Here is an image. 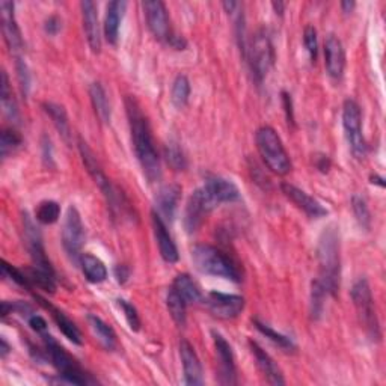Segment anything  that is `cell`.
<instances>
[{
  "mask_svg": "<svg viewBox=\"0 0 386 386\" xmlns=\"http://www.w3.org/2000/svg\"><path fill=\"white\" fill-rule=\"evenodd\" d=\"M125 109L128 116V124H130L132 141L136 151V157L141 163L145 177L150 179V183L157 182L161 175L160 159L156 147H154L151 128L148 124L147 116L143 115L139 103L134 97L128 96L125 98Z\"/></svg>",
  "mask_w": 386,
  "mask_h": 386,
  "instance_id": "obj_1",
  "label": "cell"
},
{
  "mask_svg": "<svg viewBox=\"0 0 386 386\" xmlns=\"http://www.w3.org/2000/svg\"><path fill=\"white\" fill-rule=\"evenodd\" d=\"M317 256L320 264V278L322 286L328 291V295L335 296L340 288V274H341V260H340V234L337 228L331 225L324 228L319 238L317 246Z\"/></svg>",
  "mask_w": 386,
  "mask_h": 386,
  "instance_id": "obj_2",
  "label": "cell"
},
{
  "mask_svg": "<svg viewBox=\"0 0 386 386\" xmlns=\"http://www.w3.org/2000/svg\"><path fill=\"white\" fill-rule=\"evenodd\" d=\"M192 261L201 273L225 278L233 282L242 281V272L234 260L214 246L196 245L192 249Z\"/></svg>",
  "mask_w": 386,
  "mask_h": 386,
  "instance_id": "obj_3",
  "label": "cell"
},
{
  "mask_svg": "<svg viewBox=\"0 0 386 386\" xmlns=\"http://www.w3.org/2000/svg\"><path fill=\"white\" fill-rule=\"evenodd\" d=\"M255 141L264 165L274 174L287 175L293 165L277 130L269 125H263L256 130Z\"/></svg>",
  "mask_w": 386,
  "mask_h": 386,
  "instance_id": "obj_4",
  "label": "cell"
},
{
  "mask_svg": "<svg viewBox=\"0 0 386 386\" xmlns=\"http://www.w3.org/2000/svg\"><path fill=\"white\" fill-rule=\"evenodd\" d=\"M41 337L44 340L46 353L50 362L53 364L64 382L73 385H88L92 382L89 374L85 373L79 362L62 346H59L53 337L49 335V333H42Z\"/></svg>",
  "mask_w": 386,
  "mask_h": 386,
  "instance_id": "obj_5",
  "label": "cell"
},
{
  "mask_svg": "<svg viewBox=\"0 0 386 386\" xmlns=\"http://www.w3.org/2000/svg\"><path fill=\"white\" fill-rule=\"evenodd\" d=\"M351 299L356 308L359 322L364 326L368 335L374 340L380 338L379 319L376 314V305L371 295V288L365 278H359L351 287Z\"/></svg>",
  "mask_w": 386,
  "mask_h": 386,
  "instance_id": "obj_6",
  "label": "cell"
},
{
  "mask_svg": "<svg viewBox=\"0 0 386 386\" xmlns=\"http://www.w3.org/2000/svg\"><path fill=\"white\" fill-rule=\"evenodd\" d=\"M246 61L251 65V71L256 83H263L274 62V51L269 33L260 29L255 33L251 44L247 46Z\"/></svg>",
  "mask_w": 386,
  "mask_h": 386,
  "instance_id": "obj_7",
  "label": "cell"
},
{
  "mask_svg": "<svg viewBox=\"0 0 386 386\" xmlns=\"http://www.w3.org/2000/svg\"><path fill=\"white\" fill-rule=\"evenodd\" d=\"M342 127H344L351 154L358 160H362L367 154V143L362 133L361 107L353 98H347L342 105Z\"/></svg>",
  "mask_w": 386,
  "mask_h": 386,
  "instance_id": "obj_8",
  "label": "cell"
},
{
  "mask_svg": "<svg viewBox=\"0 0 386 386\" xmlns=\"http://www.w3.org/2000/svg\"><path fill=\"white\" fill-rule=\"evenodd\" d=\"M85 245V227L80 213L74 205H70L65 213L62 225V246L74 264H79L82 258V249Z\"/></svg>",
  "mask_w": 386,
  "mask_h": 386,
  "instance_id": "obj_9",
  "label": "cell"
},
{
  "mask_svg": "<svg viewBox=\"0 0 386 386\" xmlns=\"http://www.w3.org/2000/svg\"><path fill=\"white\" fill-rule=\"evenodd\" d=\"M79 150H80V156L83 159L85 166H87L88 173L94 178V182H96L97 186L100 187V191L103 192V195H105V198L109 204L110 210H112V213L121 210V205H119V202L123 204V201L119 200V195L115 191V187L110 184L109 178L106 177L105 173H103V169H101L100 163L96 157V154L92 152V150L88 147L87 142H83V139H79Z\"/></svg>",
  "mask_w": 386,
  "mask_h": 386,
  "instance_id": "obj_10",
  "label": "cell"
},
{
  "mask_svg": "<svg viewBox=\"0 0 386 386\" xmlns=\"http://www.w3.org/2000/svg\"><path fill=\"white\" fill-rule=\"evenodd\" d=\"M0 21H2V32L8 49H10L15 59L23 58L24 44L20 28L15 20L12 2H8V0H2V2H0Z\"/></svg>",
  "mask_w": 386,
  "mask_h": 386,
  "instance_id": "obj_11",
  "label": "cell"
},
{
  "mask_svg": "<svg viewBox=\"0 0 386 386\" xmlns=\"http://www.w3.org/2000/svg\"><path fill=\"white\" fill-rule=\"evenodd\" d=\"M204 300L205 305L209 306L210 313L224 320L236 319L245 310V297L237 295H225L219 293V291H211Z\"/></svg>",
  "mask_w": 386,
  "mask_h": 386,
  "instance_id": "obj_12",
  "label": "cell"
},
{
  "mask_svg": "<svg viewBox=\"0 0 386 386\" xmlns=\"http://www.w3.org/2000/svg\"><path fill=\"white\" fill-rule=\"evenodd\" d=\"M201 188L213 209H216L218 205L224 202H236L240 200L238 187L233 182L222 177H209Z\"/></svg>",
  "mask_w": 386,
  "mask_h": 386,
  "instance_id": "obj_13",
  "label": "cell"
},
{
  "mask_svg": "<svg viewBox=\"0 0 386 386\" xmlns=\"http://www.w3.org/2000/svg\"><path fill=\"white\" fill-rule=\"evenodd\" d=\"M142 6L152 35L157 40L168 41L173 35V32H170L169 15L165 3L160 2V0H145Z\"/></svg>",
  "mask_w": 386,
  "mask_h": 386,
  "instance_id": "obj_14",
  "label": "cell"
},
{
  "mask_svg": "<svg viewBox=\"0 0 386 386\" xmlns=\"http://www.w3.org/2000/svg\"><path fill=\"white\" fill-rule=\"evenodd\" d=\"M213 342L216 349V355L219 359V382L222 385H236L237 383V370H236V359L233 349L229 342L220 335L219 332H213Z\"/></svg>",
  "mask_w": 386,
  "mask_h": 386,
  "instance_id": "obj_15",
  "label": "cell"
},
{
  "mask_svg": "<svg viewBox=\"0 0 386 386\" xmlns=\"http://www.w3.org/2000/svg\"><path fill=\"white\" fill-rule=\"evenodd\" d=\"M213 210L211 204L209 202L207 196L202 192V188H196L187 201L186 211H184V228L188 234L195 233L202 224L205 214H209Z\"/></svg>",
  "mask_w": 386,
  "mask_h": 386,
  "instance_id": "obj_16",
  "label": "cell"
},
{
  "mask_svg": "<svg viewBox=\"0 0 386 386\" xmlns=\"http://www.w3.org/2000/svg\"><path fill=\"white\" fill-rule=\"evenodd\" d=\"M324 67L332 79H341L342 73H344V47H342V42L335 35H329L324 41Z\"/></svg>",
  "mask_w": 386,
  "mask_h": 386,
  "instance_id": "obj_17",
  "label": "cell"
},
{
  "mask_svg": "<svg viewBox=\"0 0 386 386\" xmlns=\"http://www.w3.org/2000/svg\"><path fill=\"white\" fill-rule=\"evenodd\" d=\"M281 191L291 202L297 205V207L302 211H305L308 216L323 218L328 214V210H326L319 201L314 200L313 196H310L305 191H302V188H299L290 183H282Z\"/></svg>",
  "mask_w": 386,
  "mask_h": 386,
  "instance_id": "obj_18",
  "label": "cell"
},
{
  "mask_svg": "<svg viewBox=\"0 0 386 386\" xmlns=\"http://www.w3.org/2000/svg\"><path fill=\"white\" fill-rule=\"evenodd\" d=\"M182 200V187L178 184H166L160 187L156 196V210L163 222H173L178 209V202Z\"/></svg>",
  "mask_w": 386,
  "mask_h": 386,
  "instance_id": "obj_19",
  "label": "cell"
},
{
  "mask_svg": "<svg viewBox=\"0 0 386 386\" xmlns=\"http://www.w3.org/2000/svg\"><path fill=\"white\" fill-rule=\"evenodd\" d=\"M179 356H182L184 370V383L191 386L202 385L204 377L200 358L196 355L193 346L187 340L179 341Z\"/></svg>",
  "mask_w": 386,
  "mask_h": 386,
  "instance_id": "obj_20",
  "label": "cell"
},
{
  "mask_svg": "<svg viewBox=\"0 0 386 386\" xmlns=\"http://www.w3.org/2000/svg\"><path fill=\"white\" fill-rule=\"evenodd\" d=\"M80 8H82L83 29H85V33H87L88 44L94 53H100L101 32H100L97 5L94 3L92 0H83V2L80 3Z\"/></svg>",
  "mask_w": 386,
  "mask_h": 386,
  "instance_id": "obj_21",
  "label": "cell"
},
{
  "mask_svg": "<svg viewBox=\"0 0 386 386\" xmlns=\"http://www.w3.org/2000/svg\"><path fill=\"white\" fill-rule=\"evenodd\" d=\"M151 218H152L154 236H156V240H157V245H159V251H160L161 258L165 260L166 263H169V264L177 263L178 258H179L178 249H177V246H175V243H174L173 237H170V234H169L166 224H165V222H163V219L159 216L157 213H154V211H152Z\"/></svg>",
  "mask_w": 386,
  "mask_h": 386,
  "instance_id": "obj_22",
  "label": "cell"
},
{
  "mask_svg": "<svg viewBox=\"0 0 386 386\" xmlns=\"http://www.w3.org/2000/svg\"><path fill=\"white\" fill-rule=\"evenodd\" d=\"M35 299L38 300V304L41 306H44L46 310L50 313V315L53 317V320L58 324V328L61 329V332L64 333V335L68 340H70L71 342H74V344H77V346H82L83 344L82 332H80L79 328H77L76 323L73 320H70V317H68L65 313H62L61 310H58L56 306L49 304L46 299H42L40 296H35Z\"/></svg>",
  "mask_w": 386,
  "mask_h": 386,
  "instance_id": "obj_23",
  "label": "cell"
},
{
  "mask_svg": "<svg viewBox=\"0 0 386 386\" xmlns=\"http://www.w3.org/2000/svg\"><path fill=\"white\" fill-rule=\"evenodd\" d=\"M249 346L252 353L255 356L256 365L261 370V373L264 374L265 380H267L270 385H286V379L282 376L281 368L278 367V364L273 361V358L265 351L263 347H260L256 342L249 341Z\"/></svg>",
  "mask_w": 386,
  "mask_h": 386,
  "instance_id": "obj_24",
  "label": "cell"
},
{
  "mask_svg": "<svg viewBox=\"0 0 386 386\" xmlns=\"http://www.w3.org/2000/svg\"><path fill=\"white\" fill-rule=\"evenodd\" d=\"M127 8V2L123 0H114L106 6V17H105V37L109 44L115 46L119 37V24L124 17Z\"/></svg>",
  "mask_w": 386,
  "mask_h": 386,
  "instance_id": "obj_25",
  "label": "cell"
},
{
  "mask_svg": "<svg viewBox=\"0 0 386 386\" xmlns=\"http://www.w3.org/2000/svg\"><path fill=\"white\" fill-rule=\"evenodd\" d=\"M173 288L177 291V293L183 297L184 302L187 305L192 304H198L201 300H204V296L201 293L200 286L188 277L187 273H179L178 277L174 279L173 282Z\"/></svg>",
  "mask_w": 386,
  "mask_h": 386,
  "instance_id": "obj_26",
  "label": "cell"
},
{
  "mask_svg": "<svg viewBox=\"0 0 386 386\" xmlns=\"http://www.w3.org/2000/svg\"><path fill=\"white\" fill-rule=\"evenodd\" d=\"M80 265L85 278L92 282V284H101V282L106 281L107 269L98 256L92 254H83L80 258Z\"/></svg>",
  "mask_w": 386,
  "mask_h": 386,
  "instance_id": "obj_27",
  "label": "cell"
},
{
  "mask_svg": "<svg viewBox=\"0 0 386 386\" xmlns=\"http://www.w3.org/2000/svg\"><path fill=\"white\" fill-rule=\"evenodd\" d=\"M89 97L92 101V106L96 109V114L100 118L101 123L109 124L112 110H110V103L107 98V94L103 88V85L98 82H94L89 88Z\"/></svg>",
  "mask_w": 386,
  "mask_h": 386,
  "instance_id": "obj_28",
  "label": "cell"
},
{
  "mask_svg": "<svg viewBox=\"0 0 386 386\" xmlns=\"http://www.w3.org/2000/svg\"><path fill=\"white\" fill-rule=\"evenodd\" d=\"M88 324L91 331L94 332V335L97 337L100 341V344L105 347L106 350H115L116 349V335L114 329L110 328L107 323L103 322L100 317L89 314L88 315Z\"/></svg>",
  "mask_w": 386,
  "mask_h": 386,
  "instance_id": "obj_29",
  "label": "cell"
},
{
  "mask_svg": "<svg viewBox=\"0 0 386 386\" xmlns=\"http://www.w3.org/2000/svg\"><path fill=\"white\" fill-rule=\"evenodd\" d=\"M23 272L26 274V278H28V282H29L30 288L32 287H37V288H40L42 291H46V293H50V295L55 293V290H56V279H55L56 274L41 270V269L35 267V265L24 269Z\"/></svg>",
  "mask_w": 386,
  "mask_h": 386,
  "instance_id": "obj_30",
  "label": "cell"
},
{
  "mask_svg": "<svg viewBox=\"0 0 386 386\" xmlns=\"http://www.w3.org/2000/svg\"><path fill=\"white\" fill-rule=\"evenodd\" d=\"M42 109H44V112L51 118V121H53L56 130L61 133L64 141L67 143H70L71 127H70V123H68L65 109L62 106L56 105V103H44V105H42Z\"/></svg>",
  "mask_w": 386,
  "mask_h": 386,
  "instance_id": "obj_31",
  "label": "cell"
},
{
  "mask_svg": "<svg viewBox=\"0 0 386 386\" xmlns=\"http://www.w3.org/2000/svg\"><path fill=\"white\" fill-rule=\"evenodd\" d=\"M0 100H2L5 115L14 123L19 121V109H17V103L12 97V89L6 71H2V91H0Z\"/></svg>",
  "mask_w": 386,
  "mask_h": 386,
  "instance_id": "obj_32",
  "label": "cell"
},
{
  "mask_svg": "<svg viewBox=\"0 0 386 386\" xmlns=\"http://www.w3.org/2000/svg\"><path fill=\"white\" fill-rule=\"evenodd\" d=\"M166 305L170 317H173L174 322L182 328V326L186 324V310H187V304L183 300V297L179 296L177 291L170 287V290L168 291L166 296Z\"/></svg>",
  "mask_w": 386,
  "mask_h": 386,
  "instance_id": "obj_33",
  "label": "cell"
},
{
  "mask_svg": "<svg viewBox=\"0 0 386 386\" xmlns=\"http://www.w3.org/2000/svg\"><path fill=\"white\" fill-rule=\"evenodd\" d=\"M188 97H191V82L183 74L177 76L173 85V91H170V100L178 109H182L187 105Z\"/></svg>",
  "mask_w": 386,
  "mask_h": 386,
  "instance_id": "obj_34",
  "label": "cell"
},
{
  "mask_svg": "<svg viewBox=\"0 0 386 386\" xmlns=\"http://www.w3.org/2000/svg\"><path fill=\"white\" fill-rule=\"evenodd\" d=\"M35 218L42 225H51L61 218V205L55 201H42L35 213Z\"/></svg>",
  "mask_w": 386,
  "mask_h": 386,
  "instance_id": "obj_35",
  "label": "cell"
},
{
  "mask_svg": "<svg viewBox=\"0 0 386 386\" xmlns=\"http://www.w3.org/2000/svg\"><path fill=\"white\" fill-rule=\"evenodd\" d=\"M254 324H255V328L258 329L265 338H269L272 342H274V344L279 346L282 350L293 351V350L296 349V346H295V342H293V341H291L288 337L282 335V333H279V332H277L274 329H272L269 324L261 323L260 320H254Z\"/></svg>",
  "mask_w": 386,
  "mask_h": 386,
  "instance_id": "obj_36",
  "label": "cell"
},
{
  "mask_svg": "<svg viewBox=\"0 0 386 386\" xmlns=\"http://www.w3.org/2000/svg\"><path fill=\"white\" fill-rule=\"evenodd\" d=\"M351 209H353L355 218L358 220L359 227H361L365 231L370 229V227H371V213H370V209H368L367 201L362 198L361 195H355L353 198H351Z\"/></svg>",
  "mask_w": 386,
  "mask_h": 386,
  "instance_id": "obj_37",
  "label": "cell"
},
{
  "mask_svg": "<svg viewBox=\"0 0 386 386\" xmlns=\"http://www.w3.org/2000/svg\"><path fill=\"white\" fill-rule=\"evenodd\" d=\"M328 296V291L322 286V282L319 279L313 281L311 287V315L313 319L317 320L320 319L323 311H324V300Z\"/></svg>",
  "mask_w": 386,
  "mask_h": 386,
  "instance_id": "obj_38",
  "label": "cell"
},
{
  "mask_svg": "<svg viewBox=\"0 0 386 386\" xmlns=\"http://www.w3.org/2000/svg\"><path fill=\"white\" fill-rule=\"evenodd\" d=\"M23 143V137L14 128H5L2 132V139H0V151H2V159H6L15 150H19Z\"/></svg>",
  "mask_w": 386,
  "mask_h": 386,
  "instance_id": "obj_39",
  "label": "cell"
},
{
  "mask_svg": "<svg viewBox=\"0 0 386 386\" xmlns=\"http://www.w3.org/2000/svg\"><path fill=\"white\" fill-rule=\"evenodd\" d=\"M165 156L169 166L175 170H184L187 168V159L183 150L178 147V143L169 142L165 148Z\"/></svg>",
  "mask_w": 386,
  "mask_h": 386,
  "instance_id": "obj_40",
  "label": "cell"
},
{
  "mask_svg": "<svg viewBox=\"0 0 386 386\" xmlns=\"http://www.w3.org/2000/svg\"><path fill=\"white\" fill-rule=\"evenodd\" d=\"M10 314H20V315H26L29 319V317L33 314L32 306L26 302H21V300H12V302H2V317H8Z\"/></svg>",
  "mask_w": 386,
  "mask_h": 386,
  "instance_id": "obj_41",
  "label": "cell"
},
{
  "mask_svg": "<svg viewBox=\"0 0 386 386\" xmlns=\"http://www.w3.org/2000/svg\"><path fill=\"white\" fill-rule=\"evenodd\" d=\"M2 274H3L6 279L15 282L17 286L24 287V288H30L29 282H28V278H26L24 272L21 269H15L14 265L8 264L5 260H2Z\"/></svg>",
  "mask_w": 386,
  "mask_h": 386,
  "instance_id": "obj_42",
  "label": "cell"
},
{
  "mask_svg": "<svg viewBox=\"0 0 386 386\" xmlns=\"http://www.w3.org/2000/svg\"><path fill=\"white\" fill-rule=\"evenodd\" d=\"M118 305L123 310L125 320H127L128 326H130V329L134 331V332L139 331L141 329V319H139V314H137V311H136V308L132 304H128L127 300H124V299H118Z\"/></svg>",
  "mask_w": 386,
  "mask_h": 386,
  "instance_id": "obj_43",
  "label": "cell"
},
{
  "mask_svg": "<svg viewBox=\"0 0 386 386\" xmlns=\"http://www.w3.org/2000/svg\"><path fill=\"white\" fill-rule=\"evenodd\" d=\"M304 42H305V49L310 55L311 61L315 62L317 59V53H319V41H317V30L314 26H306L305 32H304Z\"/></svg>",
  "mask_w": 386,
  "mask_h": 386,
  "instance_id": "obj_44",
  "label": "cell"
},
{
  "mask_svg": "<svg viewBox=\"0 0 386 386\" xmlns=\"http://www.w3.org/2000/svg\"><path fill=\"white\" fill-rule=\"evenodd\" d=\"M15 68H17V76H19V82H20L23 96L28 97L29 89H30V73H29L28 65H26V62L23 61V58L15 59Z\"/></svg>",
  "mask_w": 386,
  "mask_h": 386,
  "instance_id": "obj_45",
  "label": "cell"
},
{
  "mask_svg": "<svg viewBox=\"0 0 386 386\" xmlns=\"http://www.w3.org/2000/svg\"><path fill=\"white\" fill-rule=\"evenodd\" d=\"M62 29V20L59 19L58 15H50L49 19L44 23V30L47 35L50 37H55L59 33V30Z\"/></svg>",
  "mask_w": 386,
  "mask_h": 386,
  "instance_id": "obj_46",
  "label": "cell"
},
{
  "mask_svg": "<svg viewBox=\"0 0 386 386\" xmlns=\"http://www.w3.org/2000/svg\"><path fill=\"white\" fill-rule=\"evenodd\" d=\"M29 326L30 328L35 331L37 333H40V335H42V333H47V329H49V326H47V322L42 319L41 315H37V314H32L29 319Z\"/></svg>",
  "mask_w": 386,
  "mask_h": 386,
  "instance_id": "obj_47",
  "label": "cell"
},
{
  "mask_svg": "<svg viewBox=\"0 0 386 386\" xmlns=\"http://www.w3.org/2000/svg\"><path fill=\"white\" fill-rule=\"evenodd\" d=\"M42 159H44L47 166H55L53 165V147L47 136L42 137Z\"/></svg>",
  "mask_w": 386,
  "mask_h": 386,
  "instance_id": "obj_48",
  "label": "cell"
},
{
  "mask_svg": "<svg viewBox=\"0 0 386 386\" xmlns=\"http://www.w3.org/2000/svg\"><path fill=\"white\" fill-rule=\"evenodd\" d=\"M282 105H284V110L287 115L288 124H295V112H293V100L288 92H282Z\"/></svg>",
  "mask_w": 386,
  "mask_h": 386,
  "instance_id": "obj_49",
  "label": "cell"
},
{
  "mask_svg": "<svg viewBox=\"0 0 386 386\" xmlns=\"http://www.w3.org/2000/svg\"><path fill=\"white\" fill-rule=\"evenodd\" d=\"M168 42L170 46L177 50H184V47L187 46V42L183 37H178V35H170V38L168 40Z\"/></svg>",
  "mask_w": 386,
  "mask_h": 386,
  "instance_id": "obj_50",
  "label": "cell"
},
{
  "mask_svg": "<svg viewBox=\"0 0 386 386\" xmlns=\"http://www.w3.org/2000/svg\"><path fill=\"white\" fill-rule=\"evenodd\" d=\"M115 274H116L118 281L121 282V284H124L128 278V269L125 267V265H118V267L115 269Z\"/></svg>",
  "mask_w": 386,
  "mask_h": 386,
  "instance_id": "obj_51",
  "label": "cell"
},
{
  "mask_svg": "<svg viewBox=\"0 0 386 386\" xmlns=\"http://www.w3.org/2000/svg\"><path fill=\"white\" fill-rule=\"evenodd\" d=\"M317 168H319L322 173H328L331 168V161L328 159V156H320L319 161H317Z\"/></svg>",
  "mask_w": 386,
  "mask_h": 386,
  "instance_id": "obj_52",
  "label": "cell"
},
{
  "mask_svg": "<svg viewBox=\"0 0 386 386\" xmlns=\"http://www.w3.org/2000/svg\"><path fill=\"white\" fill-rule=\"evenodd\" d=\"M353 8H355L353 0H344V2H341V10L344 14H349V12L353 11Z\"/></svg>",
  "mask_w": 386,
  "mask_h": 386,
  "instance_id": "obj_53",
  "label": "cell"
},
{
  "mask_svg": "<svg viewBox=\"0 0 386 386\" xmlns=\"http://www.w3.org/2000/svg\"><path fill=\"white\" fill-rule=\"evenodd\" d=\"M10 351H11L10 344H8V341L5 338H2V346H0V356L5 359L8 355H10Z\"/></svg>",
  "mask_w": 386,
  "mask_h": 386,
  "instance_id": "obj_54",
  "label": "cell"
},
{
  "mask_svg": "<svg viewBox=\"0 0 386 386\" xmlns=\"http://www.w3.org/2000/svg\"><path fill=\"white\" fill-rule=\"evenodd\" d=\"M272 6H273V10H274V12H277V14H279V15L284 14L286 3H282V2H273Z\"/></svg>",
  "mask_w": 386,
  "mask_h": 386,
  "instance_id": "obj_55",
  "label": "cell"
},
{
  "mask_svg": "<svg viewBox=\"0 0 386 386\" xmlns=\"http://www.w3.org/2000/svg\"><path fill=\"white\" fill-rule=\"evenodd\" d=\"M222 5H224V8H225V11H227V12H234V11H236V8L238 6V3H237V2H233V0H229V2H224Z\"/></svg>",
  "mask_w": 386,
  "mask_h": 386,
  "instance_id": "obj_56",
  "label": "cell"
},
{
  "mask_svg": "<svg viewBox=\"0 0 386 386\" xmlns=\"http://www.w3.org/2000/svg\"><path fill=\"white\" fill-rule=\"evenodd\" d=\"M371 179H373V184L376 183V184H379L380 187H383L385 186V183H383V178H380V177H371Z\"/></svg>",
  "mask_w": 386,
  "mask_h": 386,
  "instance_id": "obj_57",
  "label": "cell"
}]
</instances>
